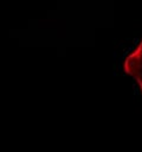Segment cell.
<instances>
[{"label":"cell","instance_id":"cell-1","mask_svg":"<svg viewBox=\"0 0 142 152\" xmlns=\"http://www.w3.org/2000/svg\"><path fill=\"white\" fill-rule=\"evenodd\" d=\"M123 70L136 81L142 93V38L125 56L123 61Z\"/></svg>","mask_w":142,"mask_h":152}]
</instances>
